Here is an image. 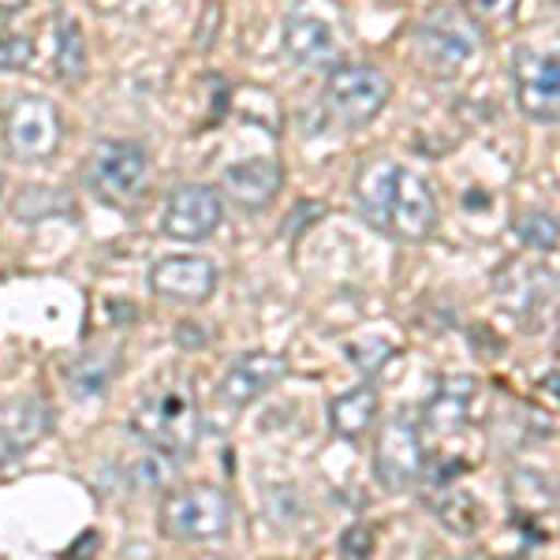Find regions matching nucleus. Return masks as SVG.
<instances>
[{"label":"nucleus","instance_id":"nucleus-15","mask_svg":"<svg viewBox=\"0 0 560 560\" xmlns=\"http://www.w3.org/2000/svg\"><path fill=\"white\" fill-rule=\"evenodd\" d=\"M284 184V168L273 158H250L236 161V165L224 168L221 187L229 191V198L243 210H261V206L273 202V195Z\"/></svg>","mask_w":560,"mask_h":560},{"label":"nucleus","instance_id":"nucleus-17","mask_svg":"<svg viewBox=\"0 0 560 560\" xmlns=\"http://www.w3.org/2000/svg\"><path fill=\"white\" fill-rule=\"evenodd\" d=\"M377 411H382V396H377L374 385L363 382V385L348 388V393L332 396L329 400V427H332V433H340V438L355 441L374 427Z\"/></svg>","mask_w":560,"mask_h":560},{"label":"nucleus","instance_id":"nucleus-2","mask_svg":"<svg viewBox=\"0 0 560 560\" xmlns=\"http://www.w3.org/2000/svg\"><path fill=\"white\" fill-rule=\"evenodd\" d=\"M198 404L191 385H165L158 393L142 396L139 408L131 415V433L150 448L153 456L165 459H187L198 445Z\"/></svg>","mask_w":560,"mask_h":560},{"label":"nucleus","instance_id":"nucleus-22","mask_svg":"<svg viewBox=\"0 0 560 560\" xmlns=\"http://www.w3.org/2000/svg\"><path fill=\"white\" fill-rule=\"evenodd\" d=\"M512 232H516L530 250H538V255H553L557 250V221L549 213H538V210L523 213L520 221L512 224Z\"/></svg>","mask_w":560,"mask_h":560},{"label":"nucleus","instance_id":"nucleus-6","mask_svg":"<svg viewBox=\"0 0 560 560\" xmlns=\"http://www.w3.org/2000/svg\"><path fill=\"white\" fill-rule=\"evenodd\" d=\"M161 520H165V527L173 530L176 538L210 541V538L229 535L232 501H229V493L217 490V486H187V490H176L165 497Z\"/></svg>","mask_w":560,"mask_h":560},{"label":"nucleus","instance_id":"nucleus-10","mask_svg":"<svg viewBox=\"0 0 560 560\" xmlns=\"http://www.w3.org/2000/svg\"><path fill=\"white\" fill-rule=\"evenodd\" d=\"M221 221H224L221 195L206 184H187L168 198L165 217H161V232L179 243H198L213 236L221 229Z\"/></svg>","mask_w":560,"mask_h":560},{"label":"nucleus","instance_id":"nucleus-3","mask_svg":"<svg viewBox=\"0 0 560 560\" xmlns=\"http://www.w3.org/2000/svg\"><path fill=\"white\" fill-rule=\"evenodd\" d=\"M415 38H419V52L433 75H453V71H459L478 49H482V31H478V23L467 12L448 8V4L430 8V12L422 15L419 31H415Z\"/></svg>","mask_w":560,"mask_h":560},{"label":"nucleus","instance_id":"nucleus-4","mask_svg":"<svg viewBox=\"0 0 560 560\" xmlns=\"http://www.w3.org/2000/svg\"><path fill=\"white\" fill-rule=\"evenodd\" d=\"M388 79L370 65H340L329 71L325 83V108L345 128H363L388 105Z\"/></svg>","mask_w":560,"mask_h":560},{"label":"nucleus","instance_id":"nucleus-27","mask_svg":"<svg viewBox=\"0 0 560 560\" xmlns=\"http://www.w3.org/2000/svg\"><path fill=\"white\" fill-rule=\"evenodd\" d=\"M467 4L478 20H509V15H516L520 0H467Z\"/></svg>","mask_w":560,"mask_h":560},{"label":"nucleus","instance_id":"nucleus-29","mask_svg":"<svg viewBox=\"0 0 560 560\" xmlns=\"http://www.w3.org/2000/svg\"><path fill=\"white\" fill-rule=\"evenodd\" d=\"M176 345L184 351H202L206 348V332L198 325H176Z\"/></svg>","mask_w":560,"mask_h":560},{"label":"nucleus","instance_id":"nucleus-32","mask_svg":"<svg viewBox=\"0 0 560 560\" xmlns=\"http://www.w3.org/2000/svg\"><path fill=\"white\" fill-rule=\"evenodd\" d=\"M464 560H497V557H464Z\"/></svg>","mask_w":560,"mask_h":560},{"label":"nucleus","instance_id":"nucleus-19","mask_svg":"<svg viewBox=\"0 0 560 560\" xmlns=\"http://www.w3.org/2000/svg\"><path fill=\"white\" fill-rule=\"evenodd\" d=\"M427 504L433 509V516L441 520V527L453 530V535H459V538L475 535L486 520L482 504H478L467 490H456V482L453 486H430Z\"/></svg>","mask_w":560,"mask_h":560},{"label":"nucleus","instance_id":"nucleus-23","mask_svg":"<svg viewBox=\"0 0 560 560\" xmlns=\"http://www.w3.org/2000/svg\"><path fill=\"white\" fill-rule=\"evenodd\" d=\"M345 351H348L351 363L363 370L366 377H374L377 370L388 363V355H393V345H388V340H382V337H370V340H351Z\"/></svg>","mask_w":560,"mask_h":560},{"label":"nucleus","instance_id":"nucleus-33","mask_svg":"<svg viewBox=\"0 0 560 560\" xmlns=\"http://www.w3.org/2000/svg\"><path fill=\"white\" fill-rule=\"evenodd\" d=\"M0 195H4V173H0Z\"/></svg>","mask_w":560,"mask_h":560},{"label":"nucleus","instance_id":"nucleus-13","mask_svg":"<svg viewBox=\"0 0 560 560\" xmlns=\"http://www.w3.org/2000/svg\"><path fill=\"white\" fill-rule=\"evenodd\" d=\"M284 52L292 57V65L300 68H318V71H332L340 60V45H337V31L314 12H292L284 20Z\"/></svg>","mask_w":560,"mask_h":560},{"label":"nucleus","instance_id":"nucleus-21","mask_svg":"<svg viewBox=\"0 0 560 560\" xmlns=\"http://www.w3.org/2000/svg\"><path fill=\"white\" fill-rule=\"evenodd\" d=\"M52 68L65 83H79L86 75V42H83V26L71 15L57 20V52H52Z\"/></svg>","mask_w":560,"mask_h":560},{"label":"nucleus","instance_id":"nucleus-20","mask_svg":"<svg viewBox=\"0 0 560 560\" xmlns=\"http://www.w3.org/2000/svg\"><path fill=\"white\" fill-rule=\"evenodd\" d=\"M116 374V351H86L75 363L65 366V385L75 400H97L105 396L108 382Z\"/></svg>","mask_w":560,"mask_h":560},{"label":"nucleus","instance_id":"nucleus-5","mask_svg":"<svg viewBox=\"0 0 560 560\" xmlns=\"http://www.w3.org/2000/svg\"><path fill=\"white\" fill-rule=\"evenodd\" d=\"M150 176V153L139 142H102L86 161V191L97 202H128Z\"/></svg>","mask_w":560,"mask_h":560},{"label":"nucleus","instance_id":"nucleus-18","mask_svg":"<svg viewBox=\"0 0 560 560\" xmlns=\"http://www.w3.org/2000/svg\"><path fill=\"white\" fill-rule=\"evenodd\" d=\"M471 393L475 382L459 377V382H445L438 393L430 396V404L422 408V427L438 438H448V433H459L471 419Z\"/></svg>","mask_w":560,"mask_h":560},{"label":"nucleus","instance_id":"nucleus-9","mask_svg":"<svg viewBox=\"0 0 560 560\" xmlns=\"http://www.w3.org/2000/svg\"><path fill=\"white\" fill-rule=\"evenodd\" d=\"M422 464H427L422 438L408 419H393L382 433H377L374 478L382 482V490H388V493L411 490V486L422 478Z\"/></svg>","mask_w":560,"mask_h":560},{"label":"nucleus","instance_id":"nucleus-12","mask_svg":"<svg viewBox=\"0 0 560 560\" xmlns=\"http://www.w3.org/2000/svg\"><path fill=\"white\" fill-rule=\"evenodd\" d=\"M217 288V266L210 258H161L150 269V292L173 303H206Z\"/></svg>","mask_w":560,"mask_h":560},{"label":"nucleus","instance_id":"nucleus-1","mask_svg":"<svg viewBox=\"0 0 560 560\" xmlns=\"http://www.w3.org/2000/svg\"><path fill=\"white\" fill-rule=\"evenodd\" d=\"M359 213L396 240L422 243L438 229V198L419 173L393 161H374L355 179Z\"/></svg>","mask_w":560,"mask_h":560},{"label":"nucleus","instance_id":"nucleus-11","mask_svg":"<svg viewBox=\"0 0 560 560\" xmlns=\"http://www.w3.org/2000/svg\"><path fill=\"white\" fill-rule=\"evenodd\" d=\"M288 359L269 355V351H250L240 355L236 363L224 370V377L217 382V400L229 404V408H247L258 396H266L277 382H284Z\"/></svg>","mask_w":560,"mask_h":560},{"label":"nucleus","instance_id":"nucleus-14","mask_svg":"<svg viewBox=\"0 0 560 560\" xmlns=\"http://www.w3.org/2000/svg\"><path fill=\"white\" fill-rule=\"evenodd\" d=\"M52 415L42 396H15L0 404V464H12L49 433Z\"/></svg>","mask_w":560,"mask_h":560},{"label":"nucleus","instance_id":"nucleus-26","mask_svg":"<svg viewBox=\"0 0 560 560\" xmlns=\"http://www.w3.org/2000/svg\"><path fill=\"white\" fill-rule=\"evenodd\" d=\"M340 549L351 557V560H366L374 553V530L363 527V523H355V527L345 530V538H340Z\"/></svg>","mask_w":560,"mask_h":560},{"label":"nucleus","instance_id":"nucleus-28","mask_svg":"<svg viewBox=\"0 0 560 560\" xmlns=\"http://www.w3.org/2000/svg\"><path fill=\"white\" fill-rule=\"evenodd\" d=\"M213 34H221V4H206V31L198 34V49H210L213 45Z\"/></svg>","mask_w":560,"mask_h":560},{"label":"nucleus","instance_id":"nucleus-8","mask_svg":"<svg viewBox=\"0 0 560 560\" xmlns=\"http://www.w3.org/2000/svg\"><path fill=\"white\" fill-rule=\"evenodd\" d=\"M557 52H538L530 45L516 49L512 57V90H516V105L535 124H557L560 108V71Z\"/></svg>","mask_w":560,"mask_h":560},{"label":"nucleus","instance_id":"nucleus-16","mask_svg":"<svg viewBox=\"0 0 560 560\" xmlns=\"http://www.w3.org/2000/svg\"><path fill=\"white\" fill-rule=\"evenodd\" d=\"M497 295L512 318L530 325V314H546V306H553V273L541 266H512V280H501Z\"/></svg>","mask_w":560,"mask_h":560},{"label":"nucleus","instance_id":"nucleus-30","mask_svg":"<svg viewBox=\"0 0 560 560\" xmlns=\"http://www.w3.org/2000/svg\"><path fill=\"white\" fill-rule=\"evenodd\" d=\"M97 546H102V538H97V530H86V535H79L75 546L68 549V560H90L97 553Z\"/></svg>","mask_w":560,"mask_h":560},{"label":"nucleus","instance_id":"nucleus-24","mask_svg":"<svg viewBox=\"0 0 560 560\" xmlns=\"http://www.w3.org/2000/svg\"><path fill=\"white\" fill-rule=\"evenodd\" d=\"M34 57V45L31 38H23V34H8V38H0V75L4 71H20L31 65Z\"/></svg>","mask_w":560,"mask_h":560},{"label":"nucleus","instance_id":"nucleus-7","mask_svg":"<svg viewBox=\"0 0 560 560\" xmlns=\"http://www.w3.org/2000/svg\"><path fill=\"white\" fill-rule=\"evenodd\" d=\"M4 147L15 161H45L60 147V113L49 97L23 94L4 108Z\"/></svg>","mask_w":560,"mask_h":560},{"label":"nucleus","instance_id":"nucleus-25","mask_svg":"<svg viewBox=\"0 0 560 560\" xmlns=\"http://www.w3.org/2000/svg\"><path fill=\"white\" fill-rule=\"evenodd\" d=\"M464 471H467V464L459 456H433L422 464V478H427V486H453Z\"/></svg>","mask_w":560,"mask_h":560},{"label":"nucleus","instance_id":"nucleus-31","mask_svg":"<svg viewBox=\"0 0 560 560\" xmlns=\"http://www.w3.org/2000/svg\"><path fill=\"white\" fill-rule=\"evenodd\" d=\"M23 4H26V0H0V15H12V12H20Z\"/></svg>","mask_w":560,"mask_h":560}]
</instances>
